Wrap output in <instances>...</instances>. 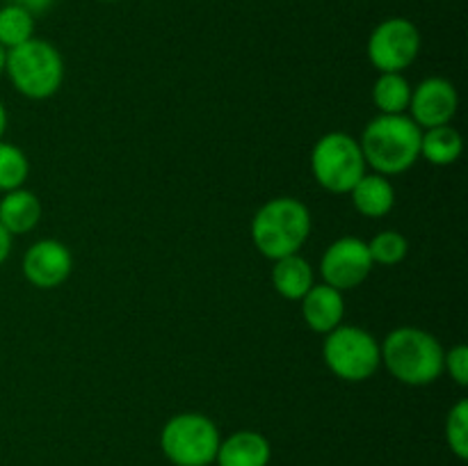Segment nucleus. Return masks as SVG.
<instances>
[{
	"instance_id": "obj_1",
	"label": "nucleus",
	"mask_w": 468,
	"mask_h": 466,
	"mask_svg": "<svg viewBox=\"0 0 468 466\" xmlns=\"http://www.w3.org/2000/svg\"><path fill=\"white\" fill-rule=\"evenodd\" d=\"M420 135L423 128L416 126L410 114H378L366 123L359 146L375 174L398 176L420 158Z\"/></svg>"
},
{
	"instance_id": "obj_2",
	"label": "nucleus",
	"mask_w": 468,
	"mask_h": 466,
	"mask_svg": "<svg viewBox=\"0 0 468 466\" xmlns=\"http://www.w3.org/2000/svg\"><path fill=\"white\" fill-rule=\"evenodd\" d=\"M311 210L295 196H274L251 217V240L261 256L270 260L300 254L311 236Z\"/></svg>"
},
{
	"instance_id": "obj_3",
	"label": "nucleus",
	"mask_w": 468,
	"mask_h": 466,
	"mask_svg": "<svg viewBox=\"0 0 468 466\" xmlns=\"http://www.w3.org/2000/svg\"><path fill=\"white\" fill-rule=\"evenodd\" d=\"M443 355L437 336L420 327H398L379 343V356L388 373L407 387H430L443 375Z\"/></svg>"
},
{
	"instance_id": "obj_4",
	"label": "nucleus",
	"mask_w": 468,
	"mask_h": 466,
	"mask_svg": "<svg viewBox=\"0 0 468 466\" xmlns=\"http://www.w3.org/2000/svg\"><path fill=\"white\" fill-rule=\"evenodd\" d=\"M5 73L18 94L30 101H46L62 90L67 69L62 53L50 41L32 37L7 50Z\"/></svg>"
},
{
	"instance_id": "obj_5",
	"label": "nucleus",
	"mask_w": 468,
	"mask_h": 466,
	"mask_svg": "<svg viewBox=\"0 0 468 466\" xmlns=\"http://www.w3.org/2000/svg\"><path fill=\"white\" fill-rule=\"evenodd\" d=\"M219 434L213 418L199 411L172 416L160 429V450L174 466H210L218 457Z\"/></svg>"
},
{
	"instance_id": "obj_6",
	"label": "nucleus",
	"mask_w": 468,
	"mask_h": 466,
	"mask_svg": "<svg viewBox=\"0 0 468 466\" xmlns=\"http://www.w3.org/2000/svg\"><path fill=\"white\" fill-rule=\"evenodd\" d=\"M368 164L356 137L334 131L320 137L311 149V174L323 190L332 195H350Z\"/></svg>"
},
{
	"instance_id": "obj_7",
	"label": "nucleus",
	"mask_w": 468,
	"mask_h": 466,
	"mask_svg": "<svg viewBox=\"0 0 468 466\" xmlns=\"http://www.w3.org/2000/svg\"><path fill=\"white\" fill-rule=\"evenodd\" d=\"M323 359L329 373L350 384L366 382L382 365L378 338L355 324H338L324 334Z\"/></svg>"
},
{
	"instance_id": "obj_8",
	"label": "nucleus",
	"mask_w": 468,
	"mask_h": 466,
	"mask_svg": "<svg viewBox=\"0 0 468 466\" xmlns=\"http://www.w3.org/2000/svg\"><path fill=\"white\" fill-rule=\"evenodd\" d=\"M420 44L423 39L414 21L405 16H391L373 27L366 53L379 73H402L416 62Z\"/></svg>"
},
{
	"instance_id": "obj_9",
	"label": "nucleus",
	"mask_w": 468,
	"mask_h": 466,
	"mask_svg": "<svg viewBox=\"0 0 468 466\" xmlns=\"http://www.w3.org/2000/svg\"><path fill=\"white\" fill-rule=\"evenodd\" d=\"M373 265L368 242L355 236H346L334 240L324 249L323 259H320V274H323V283L343 292L361 286L373 272Z\"/></svg>"
},
{
	"instance_id": "obj_10",
	"label": "nucleus",
	"mask_w": 468,
	"mask_h": 466,
	"mask_svg": "<svg viewBox=\"0 0 468 466\" xmlns=\"http://www.w3.org/2000/svg\"><path fill=\"white\" fill-rule=\"evenodd\" d=\"M457 108H460V94L446 78H425L423 82L411 87V101L407 110L416 126L423 131L451 123L455 119Z\"/></svg>"
},
{
	"instance_id": "obj_11",
	"label": "nucleus",
	"mask_w": 468,
	"mask_h": 466,
	"mask_svg": "<svg viewBox=\"0 0 468 466\" xmlns=\"http://www.w3.org/2000/svg\"><path fill=\"white\" fill-rule=\"evenodd\" d=\"M23 277L39 291L59 288L73 272V254L64 242L44 238L30 245L21 260Z\"/></svg>"
},
{
	"instance_id": "obj_12",
	"label": "nucleus",
	"mask_w": 468,
	"mask_h": 466,
	"mask_svg": "<svg viewBox=\"0 0 468 466\" xmlns=\"http://www.w3.org/2000/svg\"><path fill=\"white\" fill-rule=\"evenodd\" d=\"M302 318L311 332L329 334L343 324L346 318V300L343 292L327 283H314L311 291L302 297Z\"/></svg>"
},
{
	"instance_id": "obj_13",
	"label": "nucleus",
	"mask_w": 468,
	"mask_h": 466,
	"mask_svg": "<svg viewBox=\"0 0 468 466\" xmlns=\"http://www.w3.org/2000/svg\"><path fill=\"white\" fill-rule=\"evenodd\" d=\"M272 446L256 429H238L231 437L222 439L215 464L218 466H268Z\"/></svg>"
},
{
	"instance_id": "obj_14",
	"label": "nucleus",
	"mask_w": 468,
	"mask_h": 466,
	"mask_svg": "<svg viewBox=\"0 0 468 466\" xmlns=\"http://www.w3.org/2000/svg\"><path fill=\"white\" fill-rule=\"evenodd\" d=\"M41 201L32 190L18 187V190L5 192L0 199V224L9 236H26L39 224Z\"/></svg>"
},
{
	"instance_id": "obj_15",
	"label": "nucleus",
	"mask_w": 468,
	"mask_h": 466,
	"mask_svg": "<svg viewBox=\"0 0 468 466\" xmlns=\"http://www.w3.org/2000/svg\"><path fill=\"white\" fill-rule=\"evenodd\" d=\"M352 206L359 210L364 217L378 219L384 217L396 206V187L382 174H364L355 187L350 190Z\"/></svg>"
},
{
	"instance_id": "obj_16",
	"label": "nucleus",
	"mask_w": 468,
	"mask_h": 466,
	"mask_svg": "<svg viewBox=\"0 0 468 466\" xmlns=\"http://www.w3.org/2000/svg\"><path fill=\"white\" fill-rule=\"evenodd\" d=\"M315 283L314 268L300 254L286 256V259L274 260L272 265V286L283 300L300 302L311 286Z\"/></svg>"
},
{
	"instance_id": "obj_17",
	"label": "nucleus",
	"mask_w": 468,
	"mask_h": 466,
	"mask_svg": "<svg viewBox=\"0 0 468 466\" xmlns=\"http://www.w3.org/2000/svg\"><path fill=\"white\" fill-rule=\"evenodd\" d=\"M462 151H464V140H462L460 131L452 128L451 123L428 128V131H423V135H420V155H423L430 164L448 167V164L460 160Z\"/></svg>"
},
{
	"instance_id": "obj_18",
	"label": "nucleus",
	"mask_w": 468,
	"mask_h": 466,
	"mask_svg": "<svg viewBox=\"0 0 468 466\" xmlns=\"http://www.w3.org/2000/svg\"><path fill=\"white\" fill-rule=\"evenodd\" d=\"M411 101V85L402 73H379L373 85V103L379 114H405Z\"/></svg>"
},
{
	"instance_id": "obj_19",
	"label": "nucleus",
	"mask_w": 468,
	"mask_h": 466,
	"mask_svg": "<svg viewBox=\"0 0 468 466\" xmlns=\"http://www.w3.org/2000/svg\"><path fill=\"white\" fill-rule=\"evenodd\" d=\"M32 37H35V14L14 3L0 7V46L3 48H16Z\"/></svg>"
},
{
	"instance_id": "obj_20",
	"label": "nucleus",
	"mask_w": 468,
	"mask_h": 466,
	"mask_svg": "<svg viewBox=\"0 0 468 466\" xmlns=\"http://www.w3.org/2000/svg\"><path fill=\"white\" fill-rule=\"evenodd\" d=\"M30 176V160L21 146L0 140V192H12L26 185Z\"/></svg>"
},
{
	"instance_id": "obj_21",
	"label": "nucleus",
	"mask_w": 468,
	"mask_h": 466,
	"mask_svg": "<svg viewBox=\"0 0 468 466\" xmlns=\"http://www.w3.org/2000/svg\"><path fill=\"white\" fill-rule=\"evenodd\" d=\"M368 251L373 263L378 265H398L410 254V240L400 231H379L368 240Z\"/></svg>"
},
{
	"instance_id": "obj_22",
	"label": "nucleus",
	"mask_w": 468,
	"mask_h": 466,
	"mask_svg": "<svg viewBox=\"0 0 468 466\" xmlns=\"http://www.w3.org/2000/svg\"><path fill=\"white\" fill-rule=\"evenodd\" d=\"M446 441L457 460H468V402L460 400L451 407L446 418Z\"/></svg>"
},
{
	"instance_id": "obj_23",
	"label": "nucleus",
	"mask_w": 468,
	"mask_h": 466,
	"mask_svg": "<svg viewBox=\"0 0 468 466\" xmlns=\"http://www.w3.org/2000/svg\"><path fill=\"white\" fill-rule=\"evenodd\" d=\"M443 370L455 379L457 387L468 384V347L464 343H457L455 347L443 355Z\"/></svg>"
},
{
	"instance_id": "obj_24",
	"label": "nucleus",
	"mask_w": 468,
	"mask_h": 466,
	"mask_svg": "<svg viewBox=\"0 0 468 466\" xmlns=\"http://www.w3.org/2000/svg\"><path fill=\"white\" fill-rule=\"evenodd\" d=\"M9 3L21 5V7H26L27 12L35 14V16H37V14H44L46 9L53 7L55 0H9Z\"/></svg>"
},
{
	"instance_id": "obj_25",
	"label": "nucleus",
	"mask_w": 468,
	"mask_h": 466,
	"mask_svg": "<svg viewBox=\"0 0 468 466\" xmlns=\"http://www.w3.org/2000/svg\"><path fill=\"white\" fill-rule=\"evenodd\" d=\"M9 254H12V236H9V233L5 231L3 224H0V265L9 259Z\"/></svg>"
},
{
	"instance_id": "obj_26",
	"label": "nucleus",
	"mask_w": 468,
	"mask_h": 466,
	"mask_svg": "<svg viewBox=\"0 0 468 466\" xmlns=\"http://www.w3.org/2000/svg\"><path fill=\"white\" fill-rule=\"evenodd\" d=\"M5 131H7V108H5V103L0 101V140H3Z\"/></svg>"
},
{
	"instance_id": "obj_27",
	"label": "nucleus",
	"mask_w": 468,
	"mask_h": 466,
	"mask_svg": "<svg viewBox=\"0 0 468 466\" xmlns=\"http://www.w3.org/2000/svg\"><path fill=\"white\" fill-rule=\"evenodd\" d=\"M5 62H7V48H3V46H0V76L5 73Z\"/></svg>"
},
{
	"instance_id": "obj_28",
	"label": "nucleus",
	"mask_w": 468,
	"mask_h": 466,
	"mask_svg": "<svg viewBox=\"0 0 468 466\" xmlns=\"http://www.w3.org/2000/svg\"><path fill=\"white\" fill-rule=\"evenodd\" d=\"M99 3H119V0H99Z\"/></svg>"
}]
</instances>
